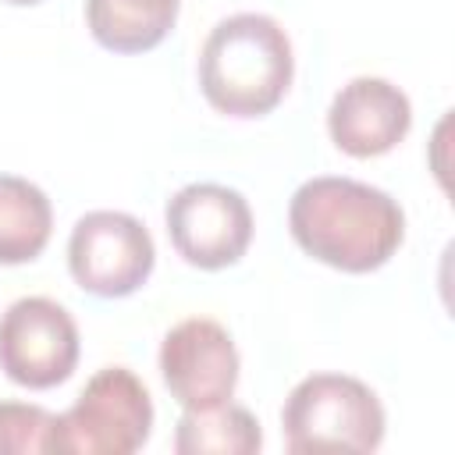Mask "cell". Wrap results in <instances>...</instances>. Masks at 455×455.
Here are the masks:
<instances>
[{"instance_id":"ba28073f","label":"cell","mask_w":455,"mask_h":455,"mask_svg":"<svg viewBox=\"0 0 455 455\" xmlns=\"http://www.w3.org/2000/svg\"><path fill=\"white\" fill-rule=\"evenodd\" d=\"M238 348L210 316L174 323L160 341V377L181 409H210L231 402L238 387Z\"/></svg>"},{"instance_id":"30bf717a","label":"cell","mask_w":455,"mask_h":455,"mask_svg":"<svg viewBox=\"0 0 455 455\" xmlns=\"http://www.w3.org/2000/svg\"><path fill=\"white\" fill-rule=\"evenodd\" d=\"M181 0H85V25L103 50L146 53L178 21Z\"/></svg>"},{"instance_id":"5b68a950","label":"cell","mask_w":455,"mask_h":455,"mask_svg":"<svg viewBox=\"0 0 455 455\" xmlns=\"http://www.w3.org/2000/svg\"><path fill=\"white\" fill-rule=\"evenodd\" d=\"M156 263V245L146 224L124 210H92L75 220L68 238V270L78 288L100 299L139 291Z\"/></svg>"},{"instance_id":"9c48e42d","label":"cell","mask_w":455,"mask_h":455,"mask_svg":"<svg viewBox=\"0 0 455 455\" xmlns=\"http://www.w3.org/2000/svg\"><path fill=\"white\" fill-rule=\"evenodd\" d=\"M412 128L409 96L377 75H359L345 82L327 107L331 142L348 156H380L391 153Z\"/></svg>"},{"instance_id":"7c38bea8","label":"cell","mask_w":455,"mask_h":455,"mask_svg":"<svg viewBox=\"0 0 455 455\" xmlns=\"http://www.w3.org/2000/svg\"><path fill=\"white\" fill-rule=\"evenodd\" d=\"M263 448L259 419L235 402L210 409H185L174 427L178 455H252Z\"/></svg>"},{"instance_id":"8992f818","label":"cell","mask_w":455,"mask_h":455,"mask_svg":"<svg viewBox=\"0 0 455 455\" xmlns=\"http://www.w3.org/2000/svg\"><path fill=\"white\" fill-rule=\"evenodd\" d=\"M164 224L174 252L199 270H224L238 263L252 242V210L238 188L217 181H192L164 206Z\"/></svg>"},{"instance_id":"8fae6325","label":"cell","mask_w":455,"mask_h":455,"mask_svg":"<svg viewBox=\"0 0 455 455\" xmlns=\"http://www.w3.org/2000/svg\"><path fill=\"white\" fill-rule=\"evenodd\" d=\"M53 231V206L39 185L0 174V267L32 263Z\"/></svg>"},{"instance_id":"7a4b0ae2","label":"cell","mask_w":455,"mask_h":455,"mask_svg":"<svg viewBox=\"0 0 455 455\" xmlns=\"http://www.w3.org/2000/svg\"><path fill=\"white\" fill-rule=\"evenodd\" d=\"M295 75L291 39L277 18L238 11L220 18L199 50V89L228 117L270 114Z\"/></svg>"},{"instance_id":"277c9868","label":"cell","mask_w":455,"mask_h":455,"mask_svg":"<svg viewBox=\"0 0 455 455\" xmlns=\"http://www.w3.org/2000/svg\"><path fill=\"white\" fill-rule=\"evenodd\" d=\"M153 398L128 366L96 370L75 405L53 423V451L64 455H132L149 441Z\"/></svg>"},{"instance_id":"6da1fadb","label":"cell","mask_w":455,"mask_h":455,"mask_svg":"<svg viewBox=\"0 0 455 455\" xmlns=\"http://www.w3.org/2000/svg\"><path fill=\"white\" fill-rule=\"evenodd\" d=\"M288 228L306 256L345 274H370L398 252L405 213L377 185L320 174L291 192Z\"/></svg>"},{"instance_id":"4fadbf2b","label":"cell","mask_w":455,"mask_h":455,"mask_svg":"<svg viewBox=\"0 0 455 455\" xmlns=\"http://www.w3.org/2000/svg\"><path fill=\"white\" fill-rule=\"evenodd\" d=\"M57 416L32 402H0V455L53 451Z\"/></svg>"},{"instance_id":"5bb4252c","label":"cell","mask_w":455,"mask_h":455,"mask_svg":"<svg viewBox=\"0 0 455 455\" xmlns=\"http://www.w3.org/2000/svg\"><path fill=\"white\" fill-rule=\"evenodd\" d=\"M7 4H14V7H28V4H39V0H7Z\"/></svg>"},{"instance_id":"52a82bcc","label":"cell","mask_w":455,"mask_h":455,"mask_svg":"<svg viewBox=\"0 0 455 455\" xmlns=\"http://www.w3.org/2000/svg\"><path fill=\"white\" fill-rule=\"evenodd\" d=\"M78 348L71 313L46 295H25L0 313V370L21 387L64 384L78 366Z\"/></svg>"},{"instance_id":"3957f363","label":"cell","mask_w":455,"mask_h":455,"mask_svg":"<svg viewBox=\"0 0 455 455\" xmlns=\"http://www.w3.org/2000/svg\"><path fill=\"white\" fill-rule=\"evenodd\" d=\"M384 405L370 384L348 373L302 377L281 409L284 444L306 451H377L384 441Z\"/></svg>"}]
</instances>
